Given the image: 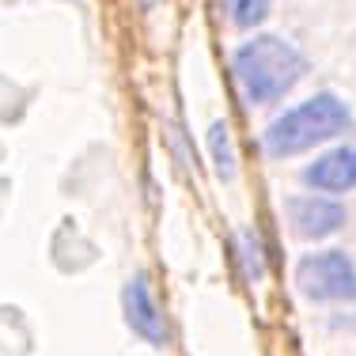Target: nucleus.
Masks as SVG:
<instances>
[{
  "instance_id": "f257e3e1",
  "label": "nucleus",
  "mask_w": 356,
  "mask_h": 356,
  "mask_svg": "<svg viewBox=\"0 0 356 356\" xmlns=\"http://www.w3.org/2000/svg\"><path fill=\"white\" fill-rule=\"evenodd\" d=\"M232 72L250 106H269L303 80L307 57L281 35H254L235 49Z\"/></svg>"
},
{
  "instance_id": "f03ea898",
  "label": "nucleus",
  "mask_w": 356,
  "mask_h": 356,
  "mask_svg": "<svg viewBox=\"0 0 356 356\" xmlns=\"http://www.w3.org/2000/svg\"><path fill=\"white\" fill-rule=\"evenodd\" d=\"M349 125H353V114L345 106V99H337L334 91H318V95L288 106L284 114H277L261 133V148L273 159H292L341 137Z\"/></svg>"
},
{
  "instance_id": "7ed1b4c3",
  "label": "nucleus",
  "mask_w": 356,
  "mask_h": 356,
  "mask_svg": "<svg viewBox=\"0 0 356 356\" xmlns=\"http://www.w3.org/2000/svg\"><path fill=\"white\" fill-rule=\"evenodd\" d=\"M296 288L311 303H356V261L345 250H311L296 261Z\"/></svg>"
},
{
  "instance_id": "20e7f679",
  "label": "nucleus",
  "mask_w": 356,
  "mask_h": 356,
  "mask_svg": "<svg viewBox=\"0 0 356 356\" xmlns=\"http://www.w3.org/2000/svg\"><path fill=\"white\" fill-rule=\"evenodd\" d=\"M122 315H125V326H129L144 345H152V349H163V345L171 341V326H167V315H163V307H159L156 292H152L148 277L137 273L122 288Z\"/></svg>"
},
{
  "instance_id": "39448f33",
  "label": "nucleus",
  "mask_w": 356,
  "mask_h": 356,
  "mask_svg": "<svg viewBox=\"0 0 356 356\" xmlns=\"http://www.w3.org/2000/svg\"><path fill=\"white\" fill-rule=\"evenodd\" d=\"M284 213L288 224L300 239H330L345 227V205L337 197H326V193H300V197H288L284 201Z\"/></svg>"
},
{
  "instance_id": "423d86ee",
  "label": "nucleus",
  "mask_w": 356,
  "mask_h": 356,
  "mask_svg": "<svg viewBox=\"0 0 356 356\" xmlns=\"http://www.w3.org/2000/svg\"><path fill=\"white\" fill-rule=\"evenodd\" d=\"M300 182L311 193H326V197H341L356 190V144H337V148L322 152L303 167Z\"/></svg>"
},
{
  "instance_id": "0eeeda50",
  "label": "nucleus",
  "mask_w": 356,
  "mask_h": 356,
  "mask_svg": "<svg viewBox=\"0 0 356 356\" xmlns=\"http://www.w3.org/2000/svg\"><path fill=\"white\" fill-rule=\"evenodd\" d=\"M232 247H235V261H239V273L247 277L250 284H258L266 277V247H261L258 232L254 227H243V232L232 235Z\"/></svg>"
},
{
  "instance_id": "6e6552de",
  "label": "nucleus",
  "mask_w": 356,
  "mask_h": 356,
  "mask_svg": "<svg viewBox=\"0 0 356 356\" xmlns=\"http://www.w3.org/2000/svg\"><path fill=\"white\" fill-rule=\"evenodd\" d=\"M205 140H209V159H213L216 178H220V182H232L239 159H235V144H232V129H227V122H213V125H209Z\"/></svg>"
},
{
  "instance_id": "1a4fd4ad",
  "label": "nucleus",
  "mask_w": 356,
  "mask_h": 356,
  "mask_svg": "<svg viewBox=\"0 0 356 356\" xmlns=\"http://www.w3.org/2000/svg\"><path fill=\"white\" fill-rule=\"evenodd\" d=\"M227 19L235 23V31H258L273 12V0H224Z\"/></svg>"
},
{
  "instance_id": "9d476101",
  "label": "nucleus",
  "mask_w": 356,
  "mask_h": 356,
  "mask_svg": "<svg viewBox=\"0 0 356 356\" xmlns=\"http://www.w3.org/2000/svg\"><path fill=\"white\" fill-rule=\"evenodd\" d=\"M337 326H345V330H356V315H349V318H337Z\"/></svg>"
},
{
  "instance_id": "9b49d317",
  "label": "nucleus",
  "mask_w": 356,
  "mask_h": 356,
  "mask_svg": "<svg viewBox=\"0 0 356 356\" xmlns=\"http://www.w3.org/2000/svg\"><path fill=\"white\" fill-rule=\"evenodd\" d=\"M140 8H144V12H152V8H159V0H140Z\"/></svg>"
}]
</instances>
